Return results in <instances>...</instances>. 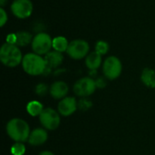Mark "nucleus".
I'll return each mask as SVG.
<instances>
[{
    "label": "nucleus",
    "mask_w": 155,
    "mask_h": 155,
    "mask_svg": "<svg viewBox=\"0 0 155 155\" xmlns=\"http://www.w3.org/2000/svg\"><path fill=\"white\" fill-rule=\"evenodd\" d=\"M96 89L95 81L90 77H84L78 80L74 85V92L76 95L81 97L89 96L94 93Z\"/></svg>",
    "instance_id": "obj_8"
},
{
    "label": "nucleus",
    "mask_w": 155,
    "mask_h": 155,
    "mask_svg": "<svg viewBox=\"0 0 155 155\" xmlns=\"http://www.w3.org/2000/svg\"><path fill=\"white\" fill-rule=\"evenodd\" d=\"M31 45L35 54L39 55H45L53 48V39L48 34L42 32L34 36Z\"/></svg>",
    "instance_id": "obj_4"
},
{
    "label": "nucleus",
    "mask_w": 155,
    "mask_h": 155,
    "mask_svg": "<svg viewBox=\"0 0 155 155\" xmlns=\"http://www.w3.org/2000/svg\"><path fill=\"white\" fill-rule=\"evenodd\" d=\"M89 44L85 40L76 39L69 43L66 53L71 58L79 60L84 57H86L87 54L89 53Z\"/></svg>",
    "instance_id": "obj_5"
},
{
    "label": "nucleus",
    "mask_w": 155,
    "mask_h": 155,
    "mask_svg": "<svg viewBox=\"0 0 155 155\" xmlns=\"http://www.w3.org/2000/svg\"><path fill=\"white\" fill-rule=\"evenodd\" d=\"M45 61L46 64V67L53 69L58 67L60 64H62L64 56L62 53H59L57 51H50L48 54L45 55Z\"/></svg>",
    "instance_id": "obj_11"
},
{
    "label": "nucleus",
    "mask_w": 155,
    "mask_h": 155,
    "mask_svg": "<svg viewBox=\"0 0 155 155\" xmlns=\"http://www.w3.org/2000/svg\"><path fill=\"white\" fill-rule=\"evenodd\" d=\"M26 110H27V113L30 115L37 116V115H40L42 114V112L44 111V107H43V104L40 102L32 101V102L28 103V104L26 106Z\"/></svg>",
    "instance_id": "obj_18"
},
{
    "label": "nucleus",
    "mask_w": 155,
    "mask_h": 155,
    "mask_svg": "<svg viewBox=\"0 0 155 155\" xmlns=\"http://www.w3.org/2000/svg\"><path fill=\"white\" fill-rule=\"evenodd\" d=\"M0 15H1V21H0V25L1 27H3L6 22H7V19H8V16H7V14L6 12L5 11V9L3 7L0 8Z\"/></svg>",
    "instance_id": "obj_23"
},
{
    "label": "nucleus",
    "mask_w": 155,
    "mask_h": 155,
    "mask_svg": "<svg viewBox=\"0 0 155 155\" xmlns=\"http://www.w3.org/2000/svg\"><path fill=\"white\" fill-rule=\"evenodd\" d=\"M39 155H54V153H52L51 152H47V151H45V152H42V153H41Z\"/></svg>",
    "instance_id": "obj_25"
},
{
    "label": "nucleus",
    "mask_w": 155,
    "mask_h": 155,
    "mask_svg": "<svg viewBox=\"0 0 155 155\" xmlns=\"http://www.w3.org/2000/svg\"><path fill=\"white\" fill-rule=\"evenodd\" d=\"M25 153V147L23 143H15L11 147V153L13 155H24Z\"/></svg>",
    "instance_id": "obj_20"
},
{
    "label": "nucleus",
    "mask_w": 155,
    "mask_h": 155,
    "mask_svg": "<svg viewBox=\"0 0 155 155\" xmlns=\"http://www.w3.org/2000/svg\"><path fill=\"white\" fill-rule=\"evenodd\" d=\"M47 91H48V88H47V86H46L45 84H37L36 87H35V93H36V94H38V95H40V96L45 95V94L47 93Z\"/></svg>",
    "instance_id": "obj_22"
},
{
    "label": "nucleus",
    "mask_w": 155,
    "mask_h": 155,
    "mask_svg": "<svg viewBox=\"0 0 155 155\" xmlns=\"http://www.w3.org/2000/svg\"><path fill=\"white\" fill-rule=\"evenodd\" d=\"M69 43L65 37L58 36L53 39V49L59 53H64L67 51Z\"/></svg>",
    "instance_id": "obj_17"
},
{
    "label": "nucleus",
    "mask_w": 155,
    "mask_h": 155,
    "mask_svg": "<svg viewBox=\"0 0 155 155\" xmlns=\"http://www.w3.org/2000/svg\"><path fill=\"white\" fill-rule=\"evenodd\" d=\"M68 93V85L63 81L54 82L50 87V94L54 99H62Z\"/></svg>",
    "instance_id": "obj_12"
},
{
    "label": "nucleus",
    "mask_w": 155,
    "mask_h": 155,
    "mask_svg": "<svg viewBox=\"0 0 155 155\" xmlns=\"http://www.w3.org/2000/svg\"><path fill=\"white\" fill-rule=\"evenodd\" d=\"M42 125L48 130H55L60 124V116L56 111L51 108L44 109L39 115Z\"/></svg>",
    "instance_id": "obj_9"
},
{
    "label": "nucleus",
    "mask_w": 155,
    "mask_h": 155,
    "mask_svg": "<svg viewBox=\"0 0 155 155\" xmlns=\"http://www.w3.org/2000/svg\"><path fill=\"white\" fill-rule=\"evenodd\" d=\"M32 35L26 31H20L15 34V45L17 46H26L33 41Z\"/></svg>",
    "instance_id": "obj_16"
},
{
    "label": "nucleus",
    "mask_w": 155,
    "mask_h": 155,
    "mask_svg": "<svg viewBox=\"0 0 155 155\" xmlns=\"http://www.w3.org/2000/svg\"><path fill=\"white\" fill-rule=\"evenodd\" d=\"M77 109L76 100L73 97L64 98L58 104V112L64 116H69L74 114Z\"/></svg>",
    "instance_id": "obj_10"
},
{
    "label": "nucleus",
    "mask_w": 155,
    "mask_h": 155,
    "mask_svg": "<svg viewBox=\"0 0 155 155\" xmlns=\"http://www.w3.org/2000/svg\"><path fill=\"white\" fill-rule=\"evenodd\" d=\"M95 84H96V86L101 88V87H104L105 84H106V82L103 79V78H99L97 81H95Z\"/></svg>",
    "instance_id": "obj_24"
},
{
    "label": "nucleus",
    "mask_w": 155,
    "mask_h": 155,
    "mask_svg": "<svg viewBox=\"0 0 155 155\" xmlns=\"http://www.w3.org/2000/svg\"><path fill=\"white\" fill-rule=\"evenodd\" d=\"M7 134L16 143H24L30 136V128L27 123L22 119L15 118L8 122L6 125Z\"/></svg>",
    "instance_id": "obj_1"
},
{
    "label": "nucleus",
    "mask_w": 155,
    "mask_h": 155,
    "mask_svg": "<svg viewBox=\"0 0 155 155\" xmlns=\"http://www.w3.org/2000/svg\"><path fill=\"white\" fill-rule=\"evenodd\" d=\"M22 66L24 71L30 75L43 74L46 69L45 58L35 53L26 54L23 57Z\"/></svg>",
    "instance_id": "obj_3"
},
{
    "label": "nucleus",
    "mask_w": 155,
    "mask_h": 155,
    "mask_svg": "<svg viewBox=\"0 0 155 155\" xmlns=\"http://www.w3.org/2000/svg\"><path fill=\"white\" fill-rule=\"evenodd\" d=\"M142 82L147 87L155 88V71L151 68L143 69L142 75H141Z\"/></svg>",
    "instance_id": "obj_15"
},
{
    "label": "nucleus",
    "mask_w": 155,
    "mask_h": 155,
    "mask_svg": "<svg viewBox=\"0 0 155 155\" xmlns=\"http://www.w3.org/2000/svg\"><path fill=\"white\" fill-rule=\"evenodd\" d=\"M92 104H92V102H91L89 99L84 97V98L80 99V101L78 102V104H77V108H78L79 110L83 111V112H85V111L89 110V109L92 107Z\"/></svg>",
    "instance_id": "obj_21"
},
{
    "label": "nucleus",
    "mask_w": 155,
    "mask_h": 155,
    "mask_svg": "<svg viewBox=\"0 0 155 155\" xmlns=\"http://www.w3.org/2000/svg\"><path fill=\"white\" fill-rule=\"evenodd\" d=\"M22 52L14 44L5 43L0 49V60L7 67H15L23 61Z\"/></svg>",
    "instance_id": "obj_2"
},
{
    "label": "nucleus",
    "mask_w": 155,
    "mask_h": 155,
    "mask_svg": "<svg viewBox=\"0 0 155 155\" xmlns=\"http://www.w3.org/2000/svg\"><path fill=\"white\" fill-rule=\"evenodd\" d=\"M102 64V55L97 52H93L89 54L85 58V64L87 68L92 70H96L100 67Z\"/></svg>",
    "instance_id": "obj_14"
},
{
    "label": "nucleus",
    "mask_w": 155,
    "mask_h": 155,
    "mask_svg": "<svg viewBox=\"0 0 155 155\" xmlns=\"http://www.w3.org/2000/svg\"><path fill=\"white\" fill-rule=\"evenodd\" d=\"M11 12L15 17L25 19L32 15L33 4L31 0H14L11 5Z\"/></svg>",
    "instance_id": "obj_7"
},
{
    "label": "nucleus",
    "mask_w": 155,
    "mask_h": 155,
    "mask_svg": "<svg viewBox=\"0 0 155 155\" xmlns=\"http://www.w3.org/2000/svg\"><path fill=\"white\" fill-rule=\"evenodd\" d=\"M109 51V45L105 41H98L95 45V52L100 54L101 55L106 54Z\"/></svg>",
    "instance_id": "obj_19"
},
{
    "label": "nucleus",
    "mask_w": 155,
    "mask_h": 155,
    "mask_svg": "<svg viewBox=\"0 0 155 155\" xmlns=\"http://www.w3.org/2000/svg\"><path fill=\"white\" fill-rule=\"evenodd\" d=\"M103 72L106 78L114 80L118 78L122 73V63L116 56H109L103 64Z\"/></svg>",
    "instance_id": "obj_6"
},
{
    "label": "nucleus",
    "mask_w": 155,
    "mask_h": 155,
    "mask_svg": "<svg viewBox=\"0 0 155 155\" xmlns=\"http://www.w3.org/2000/svg\"><path fill=\"white\" fill-rule=\"evenodd\" d=\"M47 133L45 130L38 128L34 130L31 134L30 136L28 138V142L31 145H41L43 143H45L47 140Z\"/></svg>",
    "instance_id": "obj_13"
},
{
    "label": "nucleus",
    "mask_w": 155,
    "mask_h": 155,
    "mask_svg": "<svg viewBox=\"0 0 155 155\" xmlns=\"http://www.w3.org/2000/svg\"><path fill=\"white\" fill-rule=\"evenodd\" d=\"M6 1H7V0H0V5H1V6H2V7L5 5Z\"/></svg>",
    "instance_id": "obj_26"
}]
</instances>
